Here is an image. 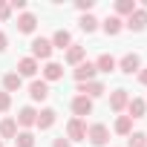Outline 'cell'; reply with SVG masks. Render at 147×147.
<instances>
[{
  "instance_id": "cell-9",
  "label": "cell",
  "mask_w": 147,
  "mask_h": 147,
  "mask_svg": "<svg viewBox=\"0 0 147 147\" xmlns=\"http://www.w3.org/2000/svg\"><path fill=\"white\" fill-rule=\"evenodd\" d=\"M35 72H38L35 58H20V61H18V75H20V78H23V75H26V78H32Z\"/></svg>"
},
{
  "instance_id": "cell-25",
  "label": "cell",
  "mask_w": 147,
  "mask_h": 147,
  "mask_svg": "<svg viewBox=\"0 0 147 147\" xmlns=\"http://www.w3.org/2000/svg\"><path fill=\"white\" fill-rule=\"evenodd\" d=\"M95 26H98V20H95L92 15H87V18H81V29H84V32H95Z\"/></svg>"
},
{
  "instance_id": "cell-19",
  "label": "cell",
  "mask_w": 147,
  "mask_h": 147,
  "mask_svg": "<svg viewBox=\"0 0 147 147\" xmlns=\"http://www.w3.org/2000/svg\"><path fill=\"white\" fill-rule=\"evenodd\" d=\"M66 61H69V63H81V61H84V46L72 43V46L66 49Z\"/></svg>"
},
{
  "instance_id": "cell-10",
  "label": "cell",
  "mask_w": 147,
  "mask_h": 147,
  "mask_svg": "<svg viewBox=\"0 0 147 147\" xmlns=\"http://www.w3.org/2000/svg\"><path fill=\"white\" fill-rule=\"evenodd\" d=\"M58 78H63V66H61V63H55V61H49V63H46V69H43V81L49 84V81H58Z\"/></svg>"
},
{
  "instance_id": "cell-27",
  "label": "cell",
  "mask_w": 147,
  "mask_h": 147,
  "mask_svg": "<svg viewBox=\"0 0 147 147\" xmlns=\"http://www.w3.org/2000/svg\"><path fill=\"white\" fill-rule=\"evenodd\" d=\"M9 104H12L9 92H0V113H6V110H9Z\"/></svg>"
},
{
  "instance_id": "cell-30",
  "label": "cell",
  "mask_w": 147,
  "mask_h": 147,
  "mask_svg": "<svg viewBox=\"0 0 147 147\" xmlns=\"http://www.w3.org/2000/svg\"><path fill=\"white\" fill-rule=\"evenodd\" d=\"M9 9H26V3H23V0H12V6Z\"/></svg>"
},
{
  "instance_id": "cell-16",
  "label": "cell",
  "mask_w": 147,
  "mask_h": 147,
  "mask_svg": "<svg viewBox=\"0 0 147 147\" xmlns=\"http://www.w3.org/2000/svg\"><path fill=\"white\" fill-rule=\"evenodd\" d=\"M0 136H3V138H15V136H18V121H15V118L0 121Z\"/></svg>"
},
{
  "instance_id": "cell-12",
  "label": "cell",
  "mask_w": 147,
  "mask_h": 147,
  "mask_svg": "<svg viewBox=\"0 0 147 147\" xmlns=\"http://www.w3.org/2000/svg\"><path fill=\"white\" fill-rule=\"evenodd\" d=\"M35 26H38V18H35V15H29V12H26V15H20V18H18V29H20V32H26V35H29V32H35Z\"/></svg>"
},
{
  "instance_id": "cell-6",
  "label": "cell",
  "mask_w": 147,
  "mask_h": 147,
  "mask_svg": "<svg viewBox=\"0 0 147 147\" xmlns=\"http://www.w3.org/2000/svg\"><path fill=\"white\" fill-rule=\"evenodd\" d=\"M72 113H75L78 118H81V115H90V113H92V98H87V95H78L75 101H72Z\"/></svg>"
},
{
  "instance_id": "cell-1",
  "label": "cell",
  "mask_w": 147,
  "mask_h": 147,
  "mask_svg": "<svg viewBox=\"0 0 147 147\" xmlns=\"http://www.w3.org/2000/svg\"><path fill=\"white\" fill-rule=\"evenodd\" d=\"M87 138H90L95 147H104V144H107V138H110V130H107L104 124H92V127L87 130Z\"/></svg>"
},
{
  "instance_id": "cell-20",
  "label": "cell",
  "mask_w": 147,
  "mask_h": 147,
  "mask_svg": "<svg viewBox=\"0 0 147 147\" xmlns=\"http://www.w3.org/2000/svg\"><path fill=\"white\" fill-rule=\"evenodd\" d=\"M104 32H107V35H118V32H121V18H115V15L107 18V20H104Z\"/></svg>"
},
{
  "instance_id": "cell-32",
  "label": "cell",
  "mask_w": 147,
  "mask_h": 147,
  "mask_svg": "<svg viewBox=\"0 0 147 147\" xmlns=\"http://www.w3.org/2000/svg\"><path fill=\"white\" fill-rule=\"evenodd\" d=\"M138 81H141V84H147V69H141V72H138Z\"/></svg>"
},
{
  "instance_id": "cell-33",
  "label": "cell",
  "mask_w": 147,
  "mask_h": 147,
  "mask_svg": "<svg viewBox=\"0 0 147 147\" xmlns=\"http://www.w3.org/2000/svg\"><path fill=\"white\" fill-rule=\"evenodd\" d=\"M3 49H6V35L0 32V52H3Z\"/></svg>"
},
{
  "instance_id": "cell-29",
  "label": "cell",
  "mask_w": 147,
  "mask_h": 147,
  "mask_svg": "<svg viewBox=\"0 0 147 147\" xmlns=\"http://www.w3.org/2000/svg\"><path fill=\"white\" fill-rule=\"evenodd\" d=\"M78 9H81V12H90V9H92V0H78Z\"/></svg>"
},
{
  "instance_id": "cell-11",
  "label": "cell",
  "mask_w": 147,
  "mask_h": 147,
  "mask_svg": "<svg viewBox=\"0 0 147 147\" xmlns=\"http://www.w3.org/2000/svg\"><path fill=\"white\" fill-rule=\"evenodd\" d=\"M29 95H32L35 101H43V98L49 95V84H46V81H32V87H29Z\"/></svg>"
},
{
  "instance_id": "cell-17",
  "label": "cell",
  "mask_w": 147,
  "mask_h": 147,
  "mask_svg": "<svg viewBox=\"0 0 147 147\" xmlns=\"http://www.w3.org/2000/svg\"><path fill=\"white\" fill-rule=\"evenodd\" d=\"M95 69H98V72H113V69H115V58H113V55H98Z\"/></svg>"
},
{
  "instance_id": "cell-13",
  "label": "cell",
  "mask_w": 147,
  "mask_h": 147,
  "mask_svg": "<svg viewBox=\"0 0 147 147\" xmlns=\"http://www.w3.org/2000/svg\"><path fill=\"white\" fill-rule=\"evenodd\" d=\"M35 121H38V113H35L32 107H23V110L18 113V124H20V127H32Z\"/></svg>"
},
{
  "instance_id": "cell-34",
  "label": "cell",
  "mask_w": 147,
  "mask_h": 147,
  "mask_svg": "<svg viewBox=\"0 0 147 147\" xmlns=\"http://www.w3.org/2000/svg\"><path fill=\"white\" fill-rule=\"evenodd\" d=\"M0 147H3V144H0Z\"/></svg>"
},
{
  "instance_id": "cell-26",
  "label": "cell",
  "mask_w": 147,
  "mask_h": 147,
  "mask_svg": "<svg viewBox=\"0 0 147 147\" xmlns=\"http://www.w3.org/2000/svg\"><path fill=\"white\" fill-rule=\"evenodd\" d=\"M130 147H147V136L144 133H133L130 136Z\"/></svg>"
},
{
  "instance_id": "cell-28",
  "label": "cell",
  "mask_w": 147,
  "mask_h": 147,
  "mask_svg": "<svg viewBox=\"0 0 147 147\" xmlns=\"http://www.w3.org/2000/svg\"><path fill=\"white\" fill-rule=\"evenodd\" d=\"M9 15H12V9H9V6H6V3H0V20H6V18H9Z\"/></svg>"
},
{
  "instance_id": "cell-23",
  "label": "cell",
  "mask_w": 147,
  "mask_h": 147,
  "mask_svg": "<svg viewBox=\"0 0 147 147\" xmlns=\"http://www.w3.org/2000/svg\"><path fill=\"white\" fill-rule=\"evenodd\" d=\"M15 144L18 147H35V136L32 133H18L15 136Z\"/></svg>"
},
{
  "instance_id": "cell-8",
  "label": "cell",
  "mask_w": 147,
  "mask_h": 147,
  "mask_svg": "<svg viewBox=\"0 0 147 147\" xmlns=\"http://www.w3.org/2000/svg\"><path fill=\"white\" fill-rule=\"evenodd\" d=\"M55 118H58V113H55L52 107H46V110H40V113H38V121H35V124H38L40 130H49V127L55 124Z\"/></svg>"
},
{
  "instance_id": "cell-31",
  "label": "cell",
  "mask_w": 147,
  "mask_h": 147,
  "mask_svg": "<svg viewBox=\"0 0 147 147\" xmlns=\"http://www.w3.org/2000/svg\"><path fill=\"white\" fill-rule=\"evenodd\" d=\"M52 147H69V141H66V138H55V144H52Z\"/></svg>"
},
{
  "instance_id": "cell-4",
  "label": "cell",
  "mask_w": 147,
  "mask_h": 147,
  "mask_svg": "<svg viewBox=\"0 0 147 147\" xmlns=\"http://www.w3.org/2000/svg\"><path fill=\"white\" fill-rule=\"evenodd\" d=\"M32 55H35V58H49V55H52V40L35 38V40H32Z\"/></svg>"
},
{
  "instance_id": "cell-15",
  "label": "cell",
  "mask_w": 147,
  "mask_h": 147,
  "mask_svg": "<svg viewBox=\"0 0 147 147\" xmlns=\"http://www.w3.org/2000/svg\"><path fill=\"white\" fill-rule=\"evenodd\" d=\"M52 46H58V49H66V46H72V38H69V32H66V29H58V32L52 35Z\"/></svg>"
},
{
  "instance_id": "cell-14",
  "label": "cell",
  "mask_w": 147,
  "mask_h": 147,
  "mask_svg": "<svg viewBox=\"0 0 147 147\" xmlns=\"http://www.w3.org/2000/svg\"><path fill=\"white\" fill-rule=\"evenodd\" d=\"M138 63H141V61H138V55H133V52H130V55H124V58H121V72L133 75V72L138 69Z\"/></svg>"
},
{
  "instance_id": "cell-3",
  "label": "cell",
  "mask_w": 147,
  "mask_h": 147,
  "mask_svg": "<svg viewBox=\"0 0 147 147\" xmlns=\"http://www.w3.org/2000/svg\"><path fill=\"white\" fill-rule=\"evenodd\" d=\"M147 26V12L144 9H136L130 18H127V29H133V32H141Z\"/></svg>"
},
{
  "instance_id": "cell-7",
  "label": "cell",
  "mask_w": 147,
  "mask_h": 147,
  "mask_svg": "<svg viewBox=\"0 0 147 147\" xmlns=\"http://www.w3.org/2000/svg\"><path fill=\"white\" fill-rule=\"evenodd\" d=\"M127 104H130V95H127V90H115V92L110 95V107H113L115 113H121Z\"/></svg>"
},
{
  "instance_id": "cell-2",
  "label": "cell",
  "mask_w": 147,
  "mask_h": 147,
  "mask_svg": "<svg viewBox=\"0 0 147 147\" xmlns=\"http://www.w3.org/2000/svg\"><path fill=\"white\" fill-rule=\"evenodd\" d=\"M66 136H69L72 141H84V138H87V127H84V121H81V118H72V121L66 124Z\"/></svg>"
},
{
  "instance_id": "cell-24",
  "label": "cell",
  "mask_w": 147,
  "mask_h": 147,
  "mask_svg": "<svg viewBox=\"0 0 147 147\" xmlns=\"http://www.w3.org/2000/svg\"><path fill=\"white\" fill-rule=\"evenodd\" d=\"M115 12H118V15H133V12H136V3H133V0H118V3H115Z\"/></svg>"
},
{
  "instance_id": "cell-5",
  "label": "cell",
  "mask_w": 147,
  "mask_h": 147,
  "mask_svg": "<svg viewBox=\"0 0 147 147\" xmlns=\"http://www.w3.org/2000/svg\"><path fill=\"white\" fill-rule=\"evenodd\" d=\"M95 72H98L95 63H90V61H87V63H78V69H75V81H78V84L92 81V78H95Z\"/></svg>"
},
{
  "instance_id": "cell-22",
  "label": "cell",
  "mask_w": 147,
  "mask_h": 147,
  "mask_svg": "<svg viewBox=\"0 0 147 147\" xmlns=\"http://www.w3.org/2000/svg\"><path fill=\"white\" fill-rule=\"evenodd\" d=\"M130 130H133V118H130V115H121V118L115 121V133H121V136H127Z\"/></svg>"
},
{
  "instance_id": "cell-18",
  "label": "cell",
  "mask_w": 147,
  "mask_h": 147,
  "mask_svg": "<svg viewBox=\"0 0 147 147\" xmlns=\"http://www.w3.org/2000/svg\"><path fill=\"white\" fill-rule=\"evenodd\" d=\"M20 84H23V78L18 75V72H9V75L3 78V87H6V92H15V90H20Z\"/></svg>"
},
{
  "instance_id": "cell-21",
  "label": "cell",
  "mask_w": 147,
  "mask_h": 147,
  "mask_svg": "<svg viewBox=\"0 0 147 147\" xmlns=\"http://www.w3.org/2000/svg\"><path fill=\"white\" fill-rule=\"evenodd\" d=\"M127 107H130V118H141V115H144V101H141V98H133Z\"/></svg>"
}]
</instances>
